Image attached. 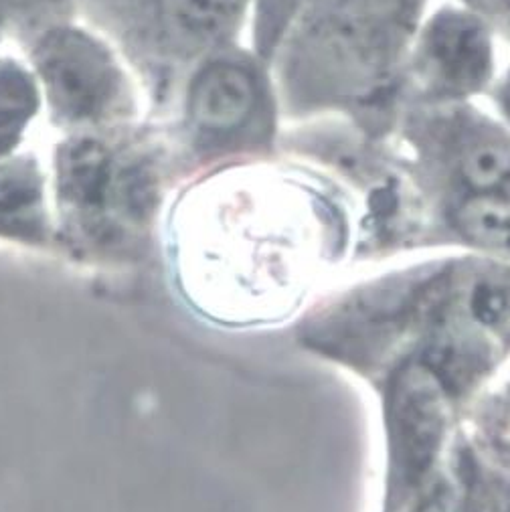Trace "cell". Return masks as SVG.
I'll list each match as a JSON object with an SVG mask.
<instances>
[{"label":"cell","mask_w":510,"mask_h":512,"mask_svg":"<svg viewBox=\"0 0 510 512\" xmlns=\"http://www.w3.org/2000/svg\"><path fill=\"white\" fill-rule=\"evenodd\" d=\"M484 512H510V484L492 482L484 496Z\"/></svg>","instance_id":"obj_15"},{"label":"cell","mask_w":510,"mask_h":512,"mask_svg":"<svg viewBox=\"0 0 510 512\" xmlns=\"http://www.w3.org/2000/svg\"><path fill=\"white\" fill-rule=\"evenodd\" d=\"M57 3L59 0H0V23L31 19Z\"/></svg>","instance_id":"obj_14"},{"label":"cell","mask_w":510,"mask_h":512,"mask_svg":"<svg viewBox=\"0 0 510 512\" xmlns=\"http://www.w3.org/2000/svg\"><path fill=\"white\" fill-rule=\"evenodd\" d=\"M423 363L428 365L446 385V389H462L480 375L484 355L480 343L464 332H444L436 338Z\"/></svg>","instance_id":"obj_9"},{"label":"cell","mask_w":510,"mask_h":512,"mask_svg":"<svg viewBox=\"0 0 510 512\" xmlns=\"http://www.w3.org/2000/svg\"><path fill=\"white\" fill-rule=\"evenodd\" d=\"M168 264L195 312L221 326L253 328L290 308L306 272V249L272 191L237 185L179 215Z\"/></svg>","instance_id":"obj_1"},{"label":"cell","mask_w":510,"mask_h":512,"mask_svg":"<svg viewBox=\"0 0 510 512\" xmlns=\"http://www.w3.org/2000/svg\"><path fill=\"white\" fill-rule=\"evenodd\" d=\"M458 166L464 181L476 191H492L510 177V144L494 134L472 126L458 136Z\"/></svg>","instance_id":"obj_8"},{"label":"cell","mask_w":510,"mask_h":512,"mask_svg":"<svg viewBox=\"0 0 510 512\" xmlns=\"http://www.w3.org/2000/svg\"><path fill=\"white\" fill-rule=\"evenodd\" d=\"M258 104V85L253 75L237 63H213L205 67L191 88L189 112L193 122L213 134L241 128Z\"/></svg>","instance_id":"obj_5"},{"label":"cell","mask_w":510,"mask_h":512,"mask_svg":"<svg viewBox=\"0 0 510 512\" xmlns=\"http://www.w3.org/2000/svg\"><path fill=\"white\" fill-rule=\"evenodd\" d=\"M245 0H158L168 43L197 55L225 41L239 25Z\"/></svg>","instance_id":"obj_6"},{"label":"cell","mask_w":510,"mask_h":512,"mask_svg":"<svg viewBox=\"0 0 510 512\" xmlns=\"http://www.w3.org/2000/svg\"><path fill=\"white\" fill-rule=\"evenodd\" d=\"M448 389L425 365H405L391 387L393 460L405 484H417L438 458L448 421Z\"/></svg>","instance_id":"obj_3"},{"label":"cell","mask_w":510,"mask_h":512,"mask_svg":"<svg viewBox=\"0 0 510 512\" xmlns=\"http://www.w3.org/2000/svg\"><path fill=\"white\" fill-rule=\"evenodd\" d=\"M462 233L486 247L510 251V203L494 197H476L456 215Z\"/></svg>","instance_id":"obj_10"},{"label":"cell","mask_w":510,"mask_h":512,"mask_svg":"<svg viewBox=\"0 0 510 512\" xmlns=\"http://www.w3.org/2000/svg\"><path fill=\"white\" fill-rule=\"evenodd\" d=\"M33 110L29 79L11 67H0V146L15 138Z\"/></svg>","instance_id":"obj_11"},{"label":"cell","mask_w":510,"mask_h":512,"mask_svg":"<svg viewBox=\"0 0 510 512\" xmlns=\"http://www.w3.org/2000/svg\"><path fill=\"white\" fill-rule=\"evenodd\" d=\"M419 512H436V510L434 508H421Z\"/></svg>","instance_id":"obj_17"},{"label":"cell","mask_w":510,"mask_h":512,"mask_svg":"<svg viewBox=\"0 0 510 512\" xmlns=\"http://www.w3.org/2000/svg\"><path fill=\"white\" fill-rule=\"evenodd\" d=\"M504 100H506V108H508V112H510V85H508V92H506Z\"/></svg>","instance_id":"obj_16"},{"label":"cell","mask_w":510,"mask_h":512,"mask_svg":"<svg viewBox=\"0 0 510 512\" xmlns=\"http://www.w3.org/2000/svg\"><path fill=\"white\" fill-rule=\"evenodd\" d=\"M405 0H316L320 37L340 57L377 65L403 23Z\"/></svg>","instance_id":"obj_4"},{"label":"cell","mask_w":510,"mask_h":512,"mask_svg":"<svg viewBox=\"0 0 510 512\" xmlns=\"http://www.w3.org/2000/svg\"><path fill=\"white\" fill-rule=\"evenodd\" d=\"M35 63L53 110L67 122L108 118L122 98L124 79L116 59L88 33L49 31L37 45Z\"/></svg>","instance_id":"obj_2"},{"label":"cell","mask_w":510,"mask_h":512,"mask_svg":"<svg viewBox=\"0 0 510 512\" xmlns=\"http://www.w3.org/2000/svg\"><path fill=\"white\" fill-rule=\"evenodd\" d=\"M298 0H258V41L264 51L272 49L288 25Z\"/></svg>","instance_id":"obj_12"},{"label":"cell","mask_w":510,"mask_h":512,"mask_svg":"<svg viewBox=\"0 0 510 512\" xmlns=\"http://www.w3.org/2000/svg\"><path fill=\"white\" fill-rule=\"evenodd\" d=\"M510 308V298L496 284H480L472 296V312L482 324H498Z\"/></svg>","instance_id":"obj_13"},{"label":"cell","mask_w":510,"mask_h":512,"mask_svg":"<svg viewBox=\"0 0 510 512\" xmlns=\"http://www.w3.org/2000/svg\"><path fill=\"white\" fill-rule=\"evenodd\" d=\"M428 63L450 88H472L488 69V41L466 17L438 21L428 39Z\"/></svg>","instance_id":"obj_7"}]
</instances>
